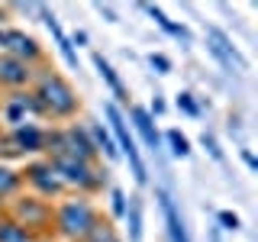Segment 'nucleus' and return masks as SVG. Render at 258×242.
<instances>
[{"label": "nucleus", "instance_id": "f257e3e1", "mask_svg": "<svg viewBox=\"0 0 258 242\" xmlns=\"http://www.w3.org/2000/svg\"><path fill=\"white\" fill-rule=\"evenodd\" d=\"M29 91H32V97H36V103H39V110H42L45 119H58V123L61 119H75L78 110H81L78 91L71 87L68 78L58 75V71L42 68L36 78H32Z\"/></svg>", "mask_w": 258, "mask_h": 242}, {"label": "nucleus", "instance_id": "f03ea898", "mask_svg": "<svg viewBox=\"0 0 258 242\" xmlns=\"http://www.w3.org/2000/svg\"><path fill=\"white\" fill-rule=\"evenodd\" d=\"M100 213L87 197H61L58 204H52V236H58L64 242H84L91 236V229L97 226Z\"/></svg>", "mask_w": 258, "mask_h": 242}, {"label": "nucleus", "instance_id": "7ed1b4c3", "mask_svg": "<svg viewBox=\"0 0 258 242\" xmlns=\"http://www.w3.org/2000/svg\"><path fill=\"white\" fill-rule=\"evenodd\" d=\"M4 210H7V216H10L16 226H23L36 242L52 236V204H48V200L36 197V194H16Z\"/></svg>", "mask_w": 258, "mask_h": 242}, {"label": "nucleus", "instance_id": "20e7f679", "mask_svg": "<svg viewBox=\"0 0 258 242\" xmlns=\"http://www.w3.org/2000/svg\"><path fill=\"white\" fill-rule=\"evenodd\" d=\"M103 113H107V126H110L113 142H116L119 158L129 161V168H133V174H136V184L145 188V184H149V168H145V161L139 155V145H136V136H133V129H129V119L123 116V110H119L116 103H107Z\"/></svg>", "mask_w": 258, "mask_h": 242}, {"label": "nucleus", "instance_id": "39448f33", "mask_svg": "<svg viewBox=\"0 0 258 242\" xmlns=\"http://www.w3.org/2000/svg\"><path fill=\"white\" fill-rule=\"evenodd\" d=\"M52 165V171L58 174V181L64 184V191L75 188L81 197L100 191L107 184V171H100L97 165H87V161H78V158H68V155H55V158H45Z\"/></svg>", "mask_w": 258, "mask_h": 242}, {"label": "nucleus", "instance_id": "423d86ee", "mask_svg": "<svg viewBox=\"0 0 258 242\" xmlns=\"http://www.w3.org/2000/svg\"><path fill=\"white\" fill-rule=\"evenodd\" d=\"M20 177H23V188H32V194L36 197H42V200H61V194H64V184L58 181V174L52 171V165H48L45 158H32V161H26V168L20 171Z\"/></svg>", "mask_w": 258, "mask_h": 242}, {"label": "nucleus", "instance_id": "0eeeda50", "mask_svg": "<svg viewBox=\"0 0 258 242\" xmlns=\"http://www.w3.org/2000/svg\"><path fill=\"white\" fill-rule=\"evenodd\" d=\"M0 113H4V119L13 126H23V123H32V119H45L42 110H39L36 97H32V91H16L10 94L4 103H0Z\"/></svg>", "mask_w": 258, "mask_h": 242}, {"label": "nucleus", "instance_id": "6e6552de", "mask_svg": "<svg viewBox=\"0 0 258 242\" xmlns=\"http://www.w3.org/2000/svg\"><path fill=\"white\" fill-rule=\"evenodd\" d=\"M0 52L13 55L16 62H26L29 68H32L36 62L45 58L42 45H39L36 39L29 36V32H23V29H4V48H0Z\"/></svg>", "mask_w": 258, "mask_h": 242}, {"label": "nucleus", "instance_id": "1a4fd4ad", "mask_svg": "<svg viewBox=\"0 0 258 242\" xmlns=\"http://www.w3.org/2000/svg\"><path fill=\"white\" fill-rule=\"evenodd\" d=\"M32 78H36V68H29L26 62H16L13 55L0 52V87L4 91H29Z\"/></svg>", "mask_w": 258, "mask_h": 242}, {"label": "nucleus", "instance_id": "9d476101", "mask_svg": "<svg viewBox=\"0 0 258 242\" xmlns=\"http://www.w3.org/2000/svg\"><path fill=\"white\" fill-rule=\"evenodd\" d=\"M7 139H10L13 152L20 158L26 155H42V145H45V129L39 123H23V126H13L10 133H7Z\"/></svg>", "mask_w": 258, "mask_h": 242}, {"label": "nucleus", "instance_id": "9b49d317", "mask_svg": "<svg viewBox=\"0 0 258 242\" xmlns=\"http://www.w3.org/2000/svg\"><path fill=\"white\" fill-rule=\"evenodd\" d=\"M155 197H158V207H161V216H165V232H168V242H190L187 236V226H184V216L177 210L174 197L168 194L165 188H155Z\"/></svg>", "mask_w": 258, "mask_h": 242}, {"label": "nucleus", "instance_id": "f8f14e48", "mask_svg": "<svg viewBox=\"0 0 258 242\" xmlns=\"http://www.w3.org/2000/svg\"><path fill=\"white\" fill-rule=\"evenodd\" d=\"M207 36H210V42H213V45H210V52H213L216 58H220V65H223L226 71H242V68H245L242 55L236 52V45H232L229 39H226V32H223V29L210 26V29H207Z\"/></svg>", "mask_w": 258, "mask_h": 242}, {"label": "nucleus", "instance_id": "ddd939ff", "mask_svg": "<svg viewBox=\"0 0 258 242\" xmlns=\"http://www.w3.org/2000/svg\"><path fill=\"white\" fill-rule=\"evenodd\" d=\"M129 119H133L136 133L142 136L145 149H149L152 155H158V152H161V136H158V129H155V116H152L145 107H129Z\"/></svg>", "mask_w": 258, "mask_h": 242}, {"label": "nucleus", "instance_id": "4468645a", "mask_svg": "<svg viewBox=\"0 0 258 242\" xmlns=\"http://www.w3.org/2000/svg\"><path fill=\"white\" fill-rule=\"evenodd\" d=\"M36 10L42 13V23H45V29L52 32V39H55V45H58V52H61L64 65H68V68H78V52H75V45L68 42V36H64V32H61L58 20H55V13L48 10V7H36Z\"/></svg>", "mask_w": 258, "mask_h": 242}, {"label": "nucleus", "instance_id": "2eb2a0df", "mask_svg": "<svg viewBox=\"0 0 258 242\" xmlns=\"http://www.w3.org/2000/svg\"><path fill=\"white\" fill-rule=\"evenodd\" d=\"M94 68H97V75L107 81V87L113 91V97H116V107H119V103H123V107H129V94H126L123 81H119V75L113 71V65H110L107 58H103L100 52H94Z\"/></svg>", "mask_w": 258, "mask_h": 242}, {"label": "nucleus", "instance_id": "dca6fc26", "mask_svg": "<svg viewBox=\"0 0 258 242\" xmlns=\"http://www.w3.org/2000/svg\"><path fill=\"white\" fill-rule=\"evenodd\" d=\"M87 133H91V142H94L97 155H107L110 161H116V158H119V152H116V142H113L110 129L103 126V123H91V126H87Z\"/></svg>", "mask_w": 258, "mask_h": 242}, {"label": "nucleus", "instance_id": "f3484780", "mask_svg": "<svg viewBox=\"0 0 258 242\" xmlns=\"http://www.w3.org/2000/svg\"><path fill=\"white\" fill-rule=\"evenodd\" d=\"M16 194H23V177H20L16 168H10V165L0 161V204L7 207Z\"/></svg>", "mask_w": 258, "mask_h": 242}, {"label": "nucleus", "instance_id": "a211bd4d", "mask_svg": "<svg viewBox=\"0 0 258 242\" xmlns=\"http://www.w3.org/2000/svg\"><path fill=\"white\" fill-rule=\"evenodd\" d=\"M123 220L129 223V242H142V200L139 197H129Z\"/></svg>", "mask_w": 258, "mask_h": 242}, {"label": "nucleus", "instance_id": "6ab92c4d", "mask_svg": "<svg viewBox=\"0 0 258 242\" xmlns=\"http://www.w3.org/2000/svg\"><path fill=\"white\" fill-rule=\"evenodd\" d=\"M145 13H149V16H152V20H155V23H158V26H161V29H165V32H168V36H174V39H181V42H184V45H187V42H190V36H187V29H184V26H177V23H171V20H168V16H165V13H161V10H158V7H145Z\"/></svg>", "mask_w": 258, "mask_h": 242}, {"label": "nucleus", "instance_id": "aec40b11", "mask_svg": "<svg viewBox=\"0 0 258 242\" xmlns=\"http://www.w3.org/2000/svg\"><path fill=\"white\" fill-rule=\"evenodd\" d=\"M0 242H36V239H32L23 226H16L10 216L4 213V220H0Z\"/></svg>", "mask_w": 258, "mask_h": 242}, {"label": "nucleus", "instance_id": "412c9836", "mask_svg": "<svg viewBox=\"0 0 258 242\" xmlns=\"http://www.w3.org/2000/svg\"><path fill=\"white\" fill-rule=\"evenodd\" d=\"M84 242H123V239H119L116 229H113V223L100 216V220H97V226L91 229V236H87Z\"/></svg>", "mask_w": 258, "mask_h": 242}, {"label": "nucleus", "instance_id": "4be33fe9", "mask_svg": "<svg viewBox=\"0 0 258 242\" xmlns=\"http://www.w3.org/2000/svg\"><path fill=\"white\" fill-rule=\"evenodd\" d=\"M165 139H168V145H171V152H174L177 158H187V155H190V142H187V136H184V133H177V129H168Z\"/></svg>", "mask_w": 258, "mask_h": 242}, {"label": "nucleus", "instance_id": "5701e85b", "mask_svg": "<svg viewBox=\"0 0 258 242\" xmlns=\"http://www.w3.org/2000/svg\"><path fill=\"white\" fill-rule=\"evenodd\" d=\"M126 204H129V197L119 188H113L110 191V213H113V220H123L126 216Z\"/></svg>", "mask_w": 258, "mask_h": 242}, {"label": "nucleus", "instance_id": "b1692460", "mask_svg": "<svg viewBox=\"0 0 258 242\" xmlns=\"http://www.w3.org/2000/svg\"><path fill=\"white\" fill-rule=\"evenodd\" d=\"M200 145H204V149L210 152V158H213L216 165H226V155H223V149L216 145V139H213L210 133H204V136H200Z\"/></svg>", "mask_w": 258, "mask_h": 242}, {"label": "nucleus", "instance_id": "393cba45", "mask_svg": "<svg viewBox=\"0 0 258 242\" xmlns=\"http://www.w3.org/2000/svg\"><path fill=\"white\" fill-rule=\"evenodd\" d=\"M177 110H184L187 116H200V107L194 103V94H187V91L177 94Z\"/></svg>", "mask_w": 258, "mask_h": 242}, {"label": "nucleus", "instance_id": "a878e982", "mask_svg": "<svg viewBox=\"0 0 258 242\" xmlns=\"http://www.w3.org/2000/svg\"><path fill=\"white\" fill-rule=\"evenodd\" d=\"M149 65H152V68H158V75H168V71H171V62H168L165 55H155V52L149 55Z\"/></svg>", "mask_w": 258, "mask_h": 242}, {"label": "nucleus", "instance_id": "bb28decb", "mask_svg": "<svg viewBox=\"0 0 258 242\" xmlns=\"http://www.w3.org/2000/svg\"><path fill=\"white\" fill-rule=\"evenodd\" d=\"M216 220L223 223V229H239V216L232 213V210H220V216Z\"/></svg>", "mask_w": 258, "mask_h": 242}, {"label": "nucleus", "instance_id": "cd10ccee", "mask_svg": "<svg viewBox=\"0 0 258 242\" xmlns=\"http://www.w3.org/2000/svg\"><path fill=\"white\" fill-rule=\"evenodd\" d=\"M149 113H152V116H158V113H165V100H158V97H155V100H152V107H149Z\"/></svg>", "mask_w": 258, "mask_h": 242}, {"label": "nucleus", "instance_id": "c85d7f7f", "mask_svg": "<svg viewBox=\"0 0 258 242\" xmlns=\"http://www.w3.org/2000/svg\"><path fill=\"white\" fill-rule=\"evenodd\" d=\"M97 10H100V16H107V20H110V23H116V13H113V10H110V7H103V4H97Z\"/></svg>", "mask_w": 258, "mask_h": 242}, {"label": "nucleus", "instance_id": "c756f323", "mask_svg": "<svg viewBox=\"0 0 258 242\" xmlns=\"http://www.w3.org/2000/svg\"><path fill=\"white\" fill-rule=\"evenodd\" d=\"M68 42H75V45H84V42H87V32H75V36H71Z\"/></svg>", "mask_w": 258, "mask_h": 242}, {"label": "nucleus", "instance_id": "7c9ffc66", "mask_svg": "<svg viewBox=\"0 0 258 242\" xmlns=\"http://www.w3.org/2000/svg\"><path fill=\"white\" fill-rule=\"evenodd\" d=\"M242 158H245V165H248V168H258V161H255L252 152H242Z\"/></svg>", "mask_w": 258, "mask_h": 242}, {"label": "nucleus", "instance_id": "2f4dec72", "mask_svg": "<svg viewBox=\"0 0 258 242\" xmlns=\"http://www.w3.org/2000/svg\"><path fill=\"white\" fill-rule=\"evenodd\" d=\"M0 48H4V29H0Z\"/></svg>", "mask_w": 258, "mask_h": 242}, {"label": "nucleus", "instance_id": "473e14b6", "mask_svg": "<svg viewBox=\"0 0 258 242\" xmlns=\"http://www.w3.org/2000/svg\"><path fill=\"white\" fill-rule=\"evenodd\" d=\"M4 213H7V210H4V204H0V220H4Z\"/></svg>", "mask_w": 258, "mask_h": 242}]
</instances>
